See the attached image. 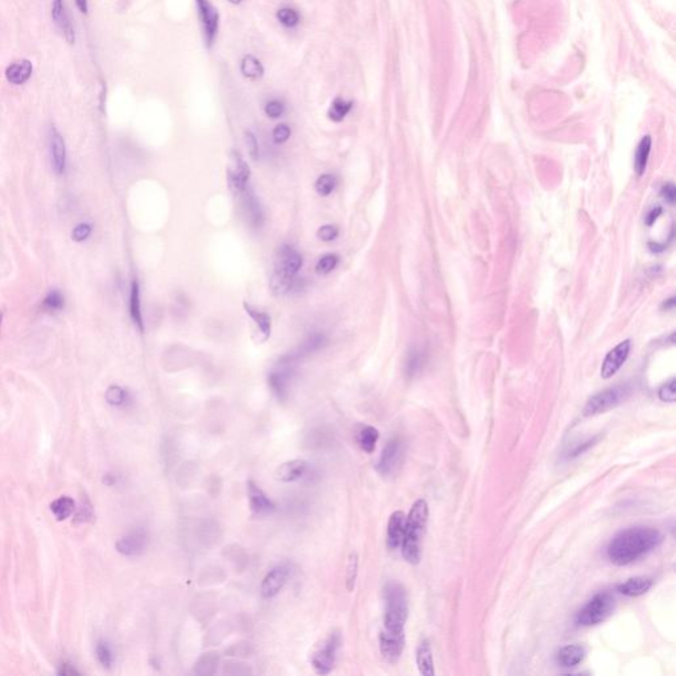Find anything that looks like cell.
<instances>
[{
  "mask_svg": "<svg viewBox=\"0 0 676 676\" xmlns=\"http://www.w3.org/2000/svg\"><path fill=\"white\" fill-rule=\"evenodd\" d=\"M662 542L663 535L657 528H628L611 539L606 554L613 564L629 565L653 552Z\"/></svg>",
  "mask_w": 676,
  "mask_h": 676,
  "instance_id": "1",
  "label": "cell"
},
{
  "mask_svg": "<svg viewBox=\"0 0 676 676\" xmlns=\"http://www.w3.org/2000/svg\"><path fill=\"white\" fill-rule=\"evenodd\" d=\"M428 514L429 510L426 500H417L406 518L404 535L400 547L404 560L409 564H419L422 560V539L424 537L428 523Z\"/></svg>",
  "mask_w": 676,
  "mask_h": 676,
  "instance_id": "2",
  "label": "cell"
},
{
  "mask_svg": "<svg viewBox=\"0 0 676 676\" xmlns=\"http://www.w3.org/2000/svg\"><path fill=\"white\" fill-rule=\"evenodd\" d=\"M303 266L301 254L289 245L279 247L275 257L274 272L269 280V287L275 295H284L292 287L294 279Z\"/></svg>",
  "mask_w": 676,
  "mask_h": 676,
  "instance_id": "3",
  "label": "cell"
},
{
  "mask_svg": "<svg viewBox=\"0 0 676 676\" xmlns=\"http://www.w3.org/2000/svg\"><path fill=\"white\" fill-rule=\"evenodd\" d=\"M385 630L404 634L408 618L407 592L402 584L390 581L385 586Z\"/></svg>",
  "mask_w": 676,
  "mask_h": 676,
  "instance_id": "4",
  "label": "cell"
},
{
  "mask_svg": "<svg viewBox=\"0 0 676 676\" xmlns=\"http://www.w3.org/2000/svg\"><path fill=\"white\" fill-rule=\"evenodd\" d=\"M616 602L611 593H597L589 601L584 605L583 609L577 613L576 622L581 626H594L599 625L608 617H611L614 611Z\"/></svg>",
  "mask_w": 676,
  "mask_h": 676,
  "instance_id": "5",
  "label": "cell"
},
{
  "mask_svg": "<svg viewBox=\"0 0 676 676\" xmlns=\"http://www.w3.org/2000/svg\"><path fill=\"white\" fill-rule=\"evenodd\" d=\"M299 361H300V357L297 355L296 353L288 354V355H284L279 361L278 366L269 372V389L272 390V392L277 395L279 400H286L288 398L289 383H291V380L294 377V372H295Z\"/></svg>",
  "mask_w": 676,
  "mask_h": 676,
  "instance_id": "6",
  "label": "cell"
},
{
  "mask_svg": "<svg viewBox=\"0 0 676 676\" xmlns=\"http://www.w3.org/2000/svg\"><path fill=\"white\" fill-rule=\"evenodd\" d=\"M630 392L631 389L629 385H620L611 389L603 390L588 400L586 406L584 408V415L593 417L597 414H603L611 408H616L629 397Z\"/></svg>",
  "mask_w": 676,
  "mask_h": 676,
  "instance_id": "7",
  "label": "cell"
},
{
  "mask_svg": "<svg viewBox=\"0 0 676 676\" xmlns=\"http://www.w3.org/2000/svg\"><path fill=\"white\" fill-rule=\"evenodd\" d=\"M341 643V634L338 631H333L313 653L311 663L318 675H328L332 672Z\"/></svg>",
  "mask_w": 676,
  "mask_h": 676,
  "instance_id": "8",
  "label": "cell"
},
{
  "mask_svg": "<svg viewBox=\"0 0 676 676\" xmlns=\"http://www.w3.org/2000/svg\"><path fill=\"white\" fill-rule=\"evenodd\" d=\"M250 167L242 158L241 154L237 151H232L229 155L226 177L227 186L234 195H241L247 188V183L250 180Z\"/></svg>",
  "mask_w": 676,
  "mask_h": 676,
  "instance_id": "9",
  "label": "cell"
},
{
  "mask_svg": "<svg viewBox=\"0 0 676 676\" xmlns=\"http://www.w3.org/2000/svg\"><path fill=\"white\" fill-rule=\"evenodd\" d=\"M48 151H49V161H50L52 171L56 173L57 176L65 175L66 168H68L65 140L55 126H52L49 130Z\"/></svg>",
  "mask_w": 676,
  "mask_h": 676,
  "instance_id": "10",
  "label": "cell"
},
{
  "mask_svg": "<svg viewBox=\"0 0 676 676\" xmlns=\"http://www.w3.org/2000/svg\"><path fill=\"white\" fill-rule=\"evenodd\" d=\"M631 343L630 340L622 341L614 349L606 354L602 362L601 377L603 380H609L617 371L620 370L622 365L629 358Z\"/></svg>",
  "mask_w": 676,
  "mask_h": 676,
  "instance_id": "11",
  "label": "cell"
},
{
  "mask_svg": "<svg viewBox=\"0 0 676 676\" xmlns=\"http://www.w3.org/2000/svg\"><path fill=\"white\" fill-rule=\"evenodd\" d=\"M406 637L404 634L390 633L383 630L380 635V653L390 663H397L404 650Z\"/></svg>",
  "mask_w": 676,
  "mask_h": 676,
  "instance_id": "12",
  "label": "cell"
},
{
  "mask_svg": "<svg viewBox=\"0 0 676 676\" xmlns=\"http://www.w3.org/2000/svg\"><path fill=\"white\" fill-rule=\"evenodd\" d=\"M288 576H289L288 565L280 564L274 567L262 581L260 593L263 599L275 597L287 583Z\"/></svg>",
  "mask_w": 676,
  "mask_h": 676,
  "instance_id": "13",
  "label": "cell"
},
{
  "mask_svg": "<svg viewBox=\"0 0 676 676\" xmlns=\"http://www.w3.org/2000/svg\"><path fill=\"white\" fill-rule=\"evenodd\" d=\"M247 495H249L251 513L257 517H266L272 514L277 509L275 503L269 500L267 494L262 490L252 480L247 481Z\"/></svg>",
  "mask_w": 676,
  "mask_h": 676,
  "instance_id": "14",
  "label": "cell"
},
{
  "mask_svg": "<svg viewBox=\"0 0 676 676\" xmlns=\"http://www.w3.org/2000/svg\"><path fill=\"white\" fill-rule=\"evenodd\" d=\"M149 543V537L144 530L131 531L117 542V549L124 556H138L143 554Z\"/></svg>",
  "mask_w": 676,
  "mask_h": 676,
  "instance_id": "15",
  "label": "cell"
},
{
  "mask_svg": "<svg viewBox=\"0 0 676 676\" xmlns=\"http://www.w3.org/2000/svg\"><path fill=\"white\" fill-rule=\"evenodd\" d=\"M402 454H403L402 441L397 437L389 440L386 446L383 448V452L380 454V461L377 463V471L382 476H389L390 473L394 471V468L398 465Z\"/></svg>",
  "mask_w": 676,
  "mask_h": 676,
  "instance_id": "16",
  "label": "cell"
},
{
  "mask_svg": "<svg viewBox=\"0 0 676 676\" xmlns=\"http://www.w3.org/2000/svg\"><path fill=\"white\" fill-rule=\"evenodd\" d=\"M195 3L198 7L200 19L204 27L205 38L208 44L210 45L218 32V20H220L218 12L208 0H195Z\"/></svg>",
  "mask_w": 676,
  "mask_h": 676,
  "instance_id": "17",
  "label": "cell"
},
{
  "mask_svg": "<svg viewBox=\"0 0 676 676\" xmlns=\"http://www.w3.org/2000/svg\"><path fill=\"white\" fill-rule=\"evenodd\" d=\"M52 19L55 21L57 28L61 35L65 38L69 44H75V33L73 24L69 18L64 0H53L52 6Z\"/></svg>",
  "mask_w": 676,
  "mask_h": 676,
  "instance_id": "18",
  "label": "cell"
},
{
  "mask_svg": "<svg viewBox=\"0 0 676 676\" xmlns=\"http://www.w3.org/2000/svg\"><path fill=\"white\" fill-rule=\"evenodd\" d=\"M309 469V463L306 460L296 458L281 463L275 471V480L279 482H295L301 480Z\"/></svg>",
  "mask_w": 676,
  "mask_h": 676,
  "instance_id": "19",
  "label": "cell"
},
{
  "mask_svg": "<svg viewBox=\"0 0 676 676\" xmlns=\"http://www.w3.org/2000/svg\"><path fill=\"white\" fill-rule=\"evenodd\" d=\"M404 526H406V515L403 511H394L390 515L389 523H387V537L386 543L389 549H397L402 544L403 535H404Z\"/></svg>",
  "mask_w": 676,
  "mask_h": 676,
  "instance_id": "20",
  "label": "cell"
},
{
  "mask_svg": "<svg viewBox=\"0 0 676 676\" xmlns=\"http://www.w3.org/2000/svg\"><path fill=\"white\" fill-rule=\"evenodd\" d=\"M33 72V65L29 60H18L14 61L11 65L7 66L6 69V78L7 81L12 85H24L32 75Z\"/></svg>",
  "mask_w": 676,
  "mask_h": 676,
  "instance_id": "21",
  "label": "cell"
},
{
  "mask_svg": "<svg viewBox=\"0 0 676 676\" xmlns=\"http://www.w3.org/2000/svg\"><path fill=\"white\" fill-rule=\"evenodd\" d=\"M585 648L580 645H567L564 648H560L556 659L557 663L565 668H572V667L579 666L585 658Z\"/></svg>",
  "mask_w": 676,
  "mask_h": 676,
  "instance_id": "22",
  "label": "cell"
},
{
  "mask_svg": "<svg viewBox=\"0 0 676 676\" xmlns=\"http://www.w3.org/2000/svg\"><path fill=\"white\" fill-rule=\"evenodd\" d=\"M417 665L419 668V672L424 676L435 675V667H434V655H432V648L428 640H423L417 650Z\"/></svg>",
  "mask_w": 676,
  "mask_h": 676,
  "instance_id": "23",
  "label": "cell"
},
{
  "mask_svg": "<svg viewBox=\"0 0 676 676\" xmlns=\"http://www.w3.org/2000/svg\"><path fill=\"white\" fill-rule=\"evenodd\" d=\"M130 316L132 323L139 329L140 332H144V323H143V315H141V303H140V287L139 281L136 279L132 280L130 288Z\"/></svg>",
  "mask_w": 676,
  "mask_h": 676,
  "instance_id": "24",
  "label": "cell"
},
{
  "mask_svg": "<svg viewBox=\"0 0 676 676\" xmlns=\"http://www.w3.org/2000/svg\"><path fill=\"white\" fill-rule=\"evenodd\" d=\"M653 586V580L648 577H633L626 580L625 583L618 585V592L629 596V597H638L648 592V589Z\"/></svg>",
  "mask_w": 676,
  "mask_h": 676,
  "instance_id": "25",
  "label": "cell"
},
{
  "mask_svg": "<svg viewBox=\"0 0 676 676\" xmlns=\"http://www.w3.org/2000/svg\"><path fill=\"white\" fill-rule=\"evenodd\" d=\"M64 308H65V296L58 289H50L41 301V309L49 315L60 313L64 311Z\"/></svg>",
  "mask_w": 676,
  "mask_h": 676,
  "instance_id": "26",
  "label": "cell"
},
{
  "mask_svg": "<svg viewBox=\"0 0 676 676\" xmlns=\"http://www.w3.org/2000/svg\"><path fill=\"white\" fill-rule=\"evenodd\" d=\"M651 146H653V141H651L650 136H645L639 141L638 147L635 151V156H634V169H635L638 176H642L646 171L650 152H651Z\"/></svg>",
  "mask_w": 676,
  "mask_h": 676,
  "instance_id": "27",
  "label": "cell"
},
{
  "mask_svg": "<svg viewBox=\"0 0 676 676\" xmlns=\"http://www.w3.org/2000/svg\"><path fill=\"white\" fill-rule=\"evenodd\" d=\"M243 208H245L246 217L249 218V222H250L254 227H260L262 223H263V213H262V208H260L258 200L255 198V195H252V193L245 195V198H243Z\"/></svg>",
  "mask_w": 676,
  "mask_h": 676,
  "instance_id": "28",
  "label": "cell"
},
{
  "mask_svg": "<svg viewBox=\"0 0 676 676\" xmlns=\"http://www.w3.org/2000/svg\"><path fill=\"white\" fill-rule=\"evenodd\" d=\"M378 439H380V432L374 426H362L361 431L358 432V444L361 446L362 451L366 454L374 452Z\"/></svg>",
  "mask_w": 676,
  "mask_h": 676,
  "instance_id": "29",
  "label": "cell"
},
{
  "mask_svg": "<svg viewBox=\"0 0 676 676\" xmlns=\"http://www.w3.org/2000/svg\"><path fill=\"white\" fill-rule=\"evenodd\" d=\"M245 309L247 312V315L250 316L251 318L254 320V323L257 325L258 328V332H260V334L263 336V341H266L271 334V318H269V315L263 313V312H259V311H255L252 309L247 303H245Z\"/></svg>",
  "mask_w": 676,
  "mask_h": 676,
  "instance_id": "30",
  "label": "cell"
},
{
  "mask_svg": "<svg viewBox=\"0 0 676 676\" xmlns=\"http://www.w3.org/2000/svg\"><path fill=\"white\" fill-rule=\"evenodd\" d=\"M325 343H326V337H325L324 334H312V336L308 337L306 341H304V343L300 346V349L297 350L296 354L300 358H303L304 355H308V354H312V353L320 350L323 346H325Z\"/></svg>",
  "mask_w": 676,
  "mask_h": 676,
  "instance_id": "31",
  "label": "cell"
},
{
  "mask_svg": "<svg viewBox=\"0 0 676 676\" xmlns=\"http://www.w3.org/2000/svg\"><path fill=\"white\" fill-rule=\"evenodd\" d=\"M241 70L242 75L250 80L260 78L264 72L259 60H257L254 56H246L242 60Z\"/></svg>",
  "mask_w": 676,
  "mask_h": 676,
  "instance_id": "32",
  "label": "cell"
},
{
  "mask_svg": "<svg viewBox=\"0 0 676 676\" xmlns=\"http://www.w3.org/2000/svg\"><path fill=\"white\" fill-rule=\"evenodd\" d=\"M75 500L72 498L61 497L50 505V510L56 515L57 519L61 520V519H66L72 515V513L75 511Z\"/></svg>",
  "mask_w": 676,
  "mask_h": 676,
  "instance_id": "33",
  "label": "cell"
},
{
  "mask_svg": "<svg viewBox=\"0 0 676 676\" xmlns=\"http://www.w3.org/2000/svg\"><path fill=\"white\" fill-rule=\"evenodd\" d=\"M352 109V102H346L343 98H336L331 109H329V118L333 122H341L343 118L348 115V112Z\"/></svg>",
  "mask_w": 676,
  "mask_h": 676,
  "instance_id": "34",
  "label": "cell"
},
{
  "mask_svg": "<svg viewBox=\"0 0 676 676\" xmlns=\"http://www.w3.org/2000/svg\"><path fill=\"white\" fill-rule=\"evenodd\" d=\"M129 399V394L127 391L121 387V386H110L107 391H106V400L109 404L112 406H115V407H121L123 404H126Z\"/></svg>",
  "mask_w": 676,
  "mask_h": 676,
  "instance_id": "35",
  "label": "cell"
},
{
  "mask_svg": "<svg viewBox=\"0 0 676 676\" xmlns=\"http://www.w3.org/2000/svg\"><path fill=\"white\" fill-rule=\"evenodd\" d=\"M95 653H97V658L100 660V663L102 665L103 667L106 668H110L114 663V653H112V648L107 642L104 640H100L98 645H97V648H95Z\"/></svg>",
  "mask_w": 676,
  "mask_h": 676,
  "instance_id": "36",
  "label": "cell"
},
{
  "mask_svg": "<svg viewBox=\"0 0 676 676\" xmlns=\"http://www.w3.org/2000/svg\"><path fill=\"white\" fill-rule=\"evenodd\" d=\"M338 260H340V258H338L337 255H334V254H326L323 258H320L318 262H317V264H316L317 274H320V275H328V274H331V272L337 267Z\"/></svg>",
  "mask_w": 676,
  "mask_h": 676,
  "instance_id": "37",
  "label": "cell"
},
{
  "mask_svg": "<svg viewBox=\"0 0 676 676\" xmlns=\"http://www.w3.org/2000/svg\"><path fill=\"white\" fill-rule=\"evenodd\" d=\"M358 574V554L352 552L349 557V564H348V571H346V589L352 592L357 580Z\"/></svg>",
  "mask_w": 676,
  "mask_h": 676,
  "instance_id": "38",
  "label": "cell"
},
{
  "mask_svg": "<svg viewBox=\"0 0 676 676\" xmlns=\"http://www.w3.org/2000/svg\"><path fill=\"white\" fill-rule=\"evenodd\" d=\"M316 192L320 195H329L336 188V178L332 175H321L316 181Z\"/></svg>",
  "mask_w": 676,
  "mask_h": 676,
  "instance_id": "39",
  "label": "cell"
},
{
  "mask_svg": "<svg viewBox=\"0 0 676 676\" xmlns=\"http://www.w3.org/2000/svg\"><path fill=\"white\" fill-rule=\"evenodd\" d=\"M93 234V225L89 222L78 223L72 232V240L75 242L87 241Z\"/></svg>",
  "mask_w": 676,
  "mask_h": 676,
  "instance_id": "40",
  "label": "cell"
},
{
  "mask_svg": "<svg viewBox=\"0 0 676 676\" xmlns=\"http://www.w3.org/2000/svg\"><path fill=\"white\" fill-rule=\"evenodd\" d=\"M424 363V355L420 350H412V353L408 355L407 360V372L412 377L415 375L417 371L423 367Z\"/></svg>",
  "mask_w": 676,
  "mask_h": 676,
  "instance_id": "41",
  "label": "cell"
},
{
  "mask_svg": "<svg viewBox=\"0 0 676 676\" xmlns=\"http://www.w3.org/2000/svg\"><path fill=\"white\" fill-rule=\"evenodd\" d=\"M659 399L667 403L675 402V378H671L659 389Z\"/></svg>",
  "mask_w": 676,
  "mask_h": 676,
  "instance_id": "42",
  "label": "cell"
},
{
  "mask_svg": "<svg viewBox=\"0 0 676 676\" xmlns=\"http://www.w3.org/2000/svg\"><path fill=\"white\" fill-rule=\"evenodd\" d=\"M278 19L280 20L281 24L287 26V27H295L297 23H299V15L295 10H291V9H283L278 12Z\"/></svg>",
  "mask_w": 676,
  "mask_h": 676,
  "instance_id": "43",
  "label": "cell"
},
{
  "mask_svg": "<svg viewBox=\"0 0 676 676\" xmlns=\"http://www.w3.org/2000/svg\"><path fill=\"white\" fill-rule=\"evenodd\" d=\"M245 143H246V149L249 151V155L252 160H258L259 158V146H258V141H257V138L254 136V134L247 131L245 134Z\"/></svg>",
  "mask_w": 676,
  "mask_h": 676,
  "instance_id": "44",
  "label": "cell"
},
{
  "mask_svg": "<svg viewBox=\"0 0 676 676\" xmlns=\"http://www.w3.org/2000/svg\"><path fill=\"white\" fill-rule=\"evenodd\" d=\"M338 227L334 226V225H325V226H321L317 232V237L318 240L324 242H331L334 241L337 237H338Z\"/></svg>",
  "mask_w": 676,
  "mask_h": 676,
  "instance_id": "45",
  "label": "cell"
},
{
  "mask_svg": "<svg viewBox=\"0 0 676 676\" xmlns=\"http://www.w3.org/2000/svg\"><path fill=\"white\" fill-rule=\"evenodd\" d=\"M272 135H274V140H275L277 143H284V141H287V140L289 139V136H291V129L288 127L287 124H278V126L275 127Z\"/></svg>",
  "mask_w": 676,
  "mask_h": 676,
  "instance_id": "46",
  "label": "cell"
},
{
  "mask_svg": "<svg viewBox=\"0 0 676 676\" xmlns=\"http://www.w3.org/2000/svg\"><path fill=\"white\" fill-rule=\"evenodd\" d=\"M284 112V106L283 103L279 102V101H271V102L266 104V114L269 115V118H279L281 114Z\"/></svg>",
  "mask_w": 676,
  "mask_h": 676,
  "instance_id": "47",
  "label": "cell"
},
{
  "mask_svg": "<svg viewBox=\"0 0 676 676\" xmlns=\"http://www.w3.org/2000/svg\"><path fill=\"white\" fill-rule=\"evenodd\" d=\"M660 195L666 200L668 204H674L676 198L675 186L672 183H667L660 189Z\"/></svg>",
  "mask_w": 676,
  "mask_h": 676,
  "instance_id": "48",
  "label": "cell"
},
{
  "mask_svg": "<svg viewBox=\"0 0 676 676\" xmlns=\"http://www.w3.org/2000/svg\"><path fill=\"white\" fill-rule=\"evenodd\" d=\"M660 214H662V208H659V206L653 208V209L650 210V213L648 214V217H646V225L651 226L653 223L657 221L658 217H659Z\"/></svg>",
  "mask_w": 676,
  "mask_h": 676,
  "instance_id": "49",
  "label": "cell"
},
{
  "mask_svg": "<svg viewBox=\"0 0 676 676\" xmlns=\"http://www.w3.org/2000/svg\"><path fill=\"white\" fill-rule=\"evenodd\" d=\"M75 4L78 7V10L81 11L82 14H87V10H89L87 0H75Z\"/></svg>",
  "mask_w": 676,
  "mask_h": 676,
  "instance_id": "50",
  "label": "cell"
},
{
  "mask_svg": "<svg viewBox=\"0 0 676 676\" xmlns=\"http://www.w3.org/2000/svg\"><path fill=\"white\" fill-rule=\"evenodd\" d=\"M674 306H675V299H674V297H671L670 300H667L666 303H665V306H665L666 309H672Z\"/></svg>",
  "mask_w": 676,
  "mask_h": 676,
  "instance_id": "51",
  "label": "cell"
},
{
  "mask_svg": "<svg viewBox=\"0 0 676 676\" xmlns=\"http://www.w3.org/2000/svg\"><path fill=\"white\" fill-rule=\"evenodd\" d=\"M1 324H3V312L0 311V331H1Z\"/></svg>",
  "mask_w": 676,
  "mask_h": 676,
  "instance_id": "52",
  "label": "cell"
},
{
  "mask_svg": "<svg viewBox=\"0 0 676 676\" xmlns=\"http://www.w3.org/2000/svg\"><path fill=\"white\" fill-rule=\"evenodd\" d=\"M229 1H232V4H238V3H241L242 0H229Z\"/></svg>",
  "mask_w": 676,
  "mask_h": 676,
  "instance_id": "53",
  "label": "cell"
}]
</instances>
